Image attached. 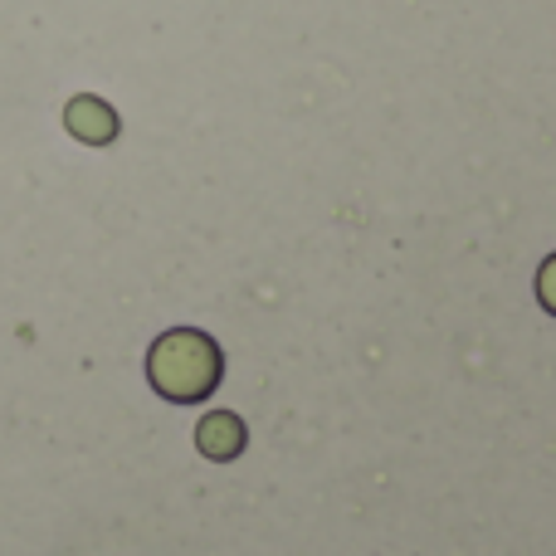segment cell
<instances>
[{
	"label": "cell",
	"instance_id": "cell-1",
	"mask_svg": "<svg viewBox=\"0 0 556 556\" xmlns=\"http://www.w3.org/2000/svg\"><path fill=\"white\" fill-rule=\"evenodd\" d=\"M147 371H152V386L166 395V401H205V395L220 386V346L211 342L195 327H176L147 356Z\"/></svg>",
	"mask_w": 556,
	"mask_h": 556
},
{
	"label": "cell",
	"instance_id": "cell-2",
	"mask_svg": "<svg viewBox=\"0 0 556 556\" xmlns=\"http://www.w3.org/2000/svg\"><path fill=\"white\" fill-rule=\"evenodd\" d=\"M195 434H201V454H205V459H235V454L244 450V440H250V434H244V420H240V415H230V410L205 415Z\"/></svg>",
	"mask_w": 556,
	"mask_h": 556
},
{
	"label": "cell",
	"instance_id": "cell-3",
	"mask_svg": "<svg viewBox=\"0 0 556 556\" xmlns=\"http://www.w3.org/2000/svg\"><path fill=\"white\" fill-rule=\"evenodd\" d=\"M538 298L547 303V313H556V254L542 264V274H538Z\"/></svg>",
	"mask_w": 556,
	"mask_h": 556
}]
</instances>
